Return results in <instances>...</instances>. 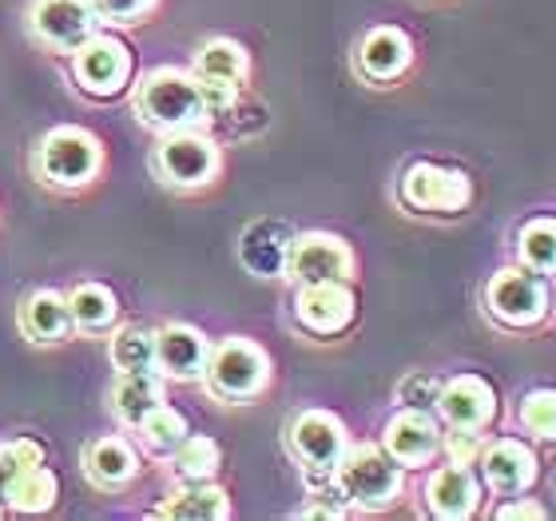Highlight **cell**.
I'll list each match as a JSON object with an SVG mask.
<instances>
[{
  "mask_svg": "<svg viewBox=\"0 0 556 521\" xmlns=\"http://www.w3.org/2000/svg\"><path fill=\"white\" fill-rule=\"evenodd\" d=\"M68 311L76 331H84V335H108L119 319V302L104 283H80L68 295Z\"/></svg>",
  "mask_w": 556,
  "mask_h": 521,
  "instance_id": "cb8c5ba5",
  "label": "cell"
},
{
  "mask_svg": "<svg viewBox=\"0 0 556 521\" xmlns=\"http://www.w3.org/2000/svg\"><path fill=\"white\" fill-rule=\"evenodd\" d=\"M24 466L16 462V454H12V442H0V501H4V489L16 474H21Z\"/></svg>",
  "mask_w": 556,
  "mask_h": 521,
  "instance_id": "d590c367",
  "label": "cell"
},
{
  "mask_svg": "<svg viewBox=\"0 0 556 521\" xmlns=\"http://www.w3.org/2000/svg\"><path fill=\"white\" fill-rule=\"evenodd\" d=\"M100 163H104V148L92 132L84 128H56L40 139V151H36V172L40 179L52 187H84L100 175Z\"/></svg>",
  "mask_w": 556,
  "mask_h": 521,
  "instance_id": "3957f363",
  "label": "cell"
},
{
  "mask_svg": "<svg viewBox=\"0 0 556 521\" xmlns=\"http://www.w3.org/2000/svg\"><path fill=\"white\" fill-rule=\"evenodd\" d=\"M211 359V343L203 331L187 323H167L155 331V371L163 379H203Z\"/></svg>",
  "mask_w": 556,
  "mask_h": 521,
  "instance_id": "4fadbf2b",
  "label": "cell"
},
{
  "mask_svg": "<svg viewBox=\"0 0 556 521\" xmlns=\"http://www.w3.org/2000/svg\"><path fill=\"white\" fill-rule=\"evenodd\" d=\"M12 454H16V462L28 470V466H45V442L36 438H12Z\"/></svg>",
  "mask_w": 556,
  "mask_h": 521,
  "instance_id": "e575fe53",
  "label": "cell"
},
{
  "mask_svg": "<svg viewBox=\"0 0 556 521\" xmlns=\"http://www.w3.org/2000/svg\"><path fill=\"white\" fill-rule=\"evenodd\" d=\"M485 302L493 319H501L505 326H533L548 311V295L541 287V278L517 271V266H505L489 278Z\"/></svg>",
  "mask_w": 556,
  "mask_h": 521,
  "instance_id": "ba28073f",
  "label": "cell"
},
{
  "mask_svg": "<svg viewBox=\"0 0 556 521\" xmlns=\"http://www.w3.org/2000/svg\"><path fill=\"white\" fill-rule=\"evenodd\" d=\"M139 434H143L151 454H175L179 450V442L187 438V418L163 402L160 410H151V414L139 422Z\"/></svg>",
  "mask_w": 556,
  "mask_h": 521,
  "instance_id": "f1b7e54d",
  "label": "cell"
},
{
  "mask_svg": "<svg viewBox=\"0 0 556 521\" xmlns=\"http://www.w3.org/2000/svg\"><path fill=\"white\" fill-rule=\"evenodd\" d=\"M131 108H136V116L143 120L148 128H160V132L199 128V124L211 120L207 104H203V92H199L195 72H184V69L148 72V76L136 84Z\"/></svg>",
  "mask_w": 556,
  "mask_h": 521,
  "instance_id": "6da1fadb",
  "label": "cell"
},
{
  "mask_svg": "<svg viewBox=\"0 0 556 521\" xmlns=\"http://www.w3.org/2000/svg\"><path fill=\"white\" fill-rule=\"evenodd\" d=\"M21 331L33 343H64V338L76 331L72 326L68 299L56 295V290H36L21 302Z\"/></svg>",
  "mask_w": 556,
  "mask_h": 521,
  "instance_id": "ffe728a7",
  "label": "cell"
},
{
  "mask_svg": "<svg viewBox=\"0 0 556 521\" xmlns=\"http://www.w3.org/2000/svg\"><path fill=\"white\" fill-rule=\"evenodd\" d=\"M172 458H175L179 482H211L223 462L219 446H215V438H207V434H187Z\"/></svg>",
  "mask_w": 556,
  "mask_h": 521,
  "instance_id": "4316f807",
  "label": "cell"
},
{
  "mask_svg": "<svg viewBox=\"0 0 556 521\" xmlns=\"http://www.w3.org/2000/svg\"><path fill=\"white\" fill-rule=\"evenodd\" d=\"M84 474L104 489L128 486L131 477L139 474L136 446H131L128 438H96L92 446L84 450Z\"/></svg>",
  "mask_w": 556,
  "mask_h": 521,
  "instance_id": "d6986e66",
  "label": "cell"
},
{
  "mask_svg": "<svg viewBox=\"0 0 556 521\" xmlns=\"http://www.w3.org/2000/svg\"><path fill=\"white\" fill-rule=\"evenodd\" d=\"M521 256L541 275H556V220H536L525 227Z\"/></svg>",
  "mask_w": 556,
  "mask_h": 521,
  "instance_id": "f546056e",
  "label": "cell"
},
{
  "mask_svg": "<svg viewBox=\"0 0 556 521\" xmlns=\"http://www.w3.org/2000/svg\"><path fill=\"white\" fill-rule=\"evenodd\" d=\"M497 518L513 521V518H545V510L541 506H533V501H513V506H501Z\"/></svg>",
  "mask_w": 556,
  "mask_h": 521,
  "instance_id": "8d00e7d4",
  "label": "cell"
},
{
  "mask_svg": "<svg viewBox=\"0 0 556 521\" xmlns=\"http://www.w3.org/2000/svg\"><path fill=\"white\" fill-rule=\"evenodd\" d=\"M485 477L489 486L501 494H521L533 486L536 477V458L533 450L517 438H501L485 450Z\"/></svg>",
  "mask_w": 556,
  "mask_h": 521,
  "instance_id": "ac0fdd59",
  "label": "cell"
},
{
  "mask_svg": "<svg viewBox=\"0 0 556 521\" xmlns=\"http://www.w3.org/2000/svg\"><path fill=\"white\" fill-rule=\"evenodd\" d=\"M290 278L299 283H326V278H350L354 275V251L346 247V239L326 232H311L290 239L287 266Z\"/></svg>",
  "mask_w": 556,
  "mask_h": 521,
  "instance_id": "9c48e42d",
  "label": "cell"
},
{
  "mask_svg": "<svg viewBox=\"0 0 556 521\" xmlns=\"http://www.w3.org/2000/svg\"><path fill=\"white\" fill-rule=\"evenodd\" d=\"M426 501L433 518H445V521H462L477 510V501H481V489H477L473 474H469V466H445L438 474L429 477L426 486Z\"/></svg>",
  "mask_w": 556,
  "mask_h": 521,
  "instance_id": "2e32d148",
  "label": "cell"
},
{
  "mask_svg": "<svg viewBox=\"0 0 556 521\" xmlns=\"http://www.w3.org/2000/svg\"><path fill=\"white\" fill-rule=\"evenodd\" d=\"M0 518H4V501H0Z\"/></svg>",
  "mask_w": 556,
  "mask_h": 521,
  "instance_id": "74e56055",
  "label": "cell"
},
{
  "mask_svg": "<svg viewBox=\"0 0 556 521\" xmlns=\"http://www.w3.org/2000/svg\"><path fill=\"white\" fill-rule=\"evenodd\" d=\"M438 450H441V430L426 410L406 406L397 418H390V426H386V454L397 466H426Z\"/></svg>",
  "mask_w": 556,
  "mask_h": 521,
  "instance_id": "5bb4252c",
  "label": "cell"
},
{
  "mask_svg": "<svg viewBox=\"0 0 556 521\" xmlns=\"http://www.w3.org/2000/svg\"><path fill=\"white\" fill-rule=\"evenodd\" d=\"M247 72H251V60H247V48L239 40H207V45L199 48L195 57V76L199 80H215V84H235V88H243Z\"/></svg>",
  "mask_w": 556,
  "mask_h": 521,
  "instance_id": "d4e9b609",
  "label": "cell"
},
{
  "mask_svg": "<svg viewBox=\"0 0 556 521\" xmlns=\"http://www.w3.org/2000/svg\"><path fill=\"white\" fill-rule=\"evenodd\" d=\"M163 406V374L160 371H131L119 374L116 386H112V410L124 426H136Z\"/></svg>",
  "mask_w": 556,
  "mask_h": 521,
  "instance_id": "44dd1931",
  "label": "cell"
},
{
  "mask_svg": "<svg viewBox=\"0 0 556 521\" xmlns=\"http://www.w3.org/2000/svg\"><path fill=\"white\" fill-rule=\"evenodd\" d=\"M334 486L346 506L386 510L402 494V466L378 446H354V450L346 446L334 466Z\"/></svg>",
  "mask_w": 556,
  "mask_h": 521,
  "instance_id": "7a4b0ae2",
  "label": "cell"
},
{
  "mask_svg": "<svg viewBox=\"0 0 556 521\" xmlns=\"http://www.w3.org/2000/svg\"><path fill=\"white\" fill-rule=\"evenodd\" d=\"M290 450L311 474H334L338 458L346 450V426L326 410H306L290 426Z\"/></svg>",
  "mask_w": 556,
  "mask_h": 521,
  "instance_id": "7c38bea8",
  "label": "cell"
},
{
  "mask_svg": "<svg viewBox=\"0 0 556 521\" xmlns=\"http://www.w3.org/2000/svg\"><path fill=\"white\" fill-rule=\"evenodd\" d=\"M207 386L227 402H247L255 398L270 379L267 350L251 338H223L219 347H211L207 359Z\"/></svg>",
  "mask_w": 556,
  "mask_h": 521,
  "instance_id": "5b68a950",
  "label": "cell"
},
{
  "mask_svg": "<svg viewBox=\"0 0 556 521\" xmlns=\"http://www.w3.org/2000/svg\"><path fill=\"white\" fill-rule=\"evenodd\" d=\"M438 410H441V418H445L450 426L481 430L489 418L497 414V398H493L489 383H481V379H473V374H462V379L441 383Z\"/></svg>",
  "mask_w": 556,
  "mask_h": 521,
  "instance_id": "9a60e30c",
  "label": "cell"
},
{
  "mask_svg": "<svg viewBox=\"0 0 556 521\" xmlns=\"http://www.w3.org/2000/svg\"><path fill=\"white\" fill-rule=\"evenodd\" d=\"M473 196V187L462 172L453 168H438V163H414L402 175V199L417 211H441V215H457L465 211Z\"/></svg>",
  "mask_w": 556,
  "mask_h": 521,
  "instance_id": "30bf717a",
  "label": "cell"
},
{
  "mask_svg": "<svg viewBox=\"0 0 556 521\" xmlns=\"http://www.w3.org/2000/svg\"><path fill=\"white\" fill-rule=\"evenodd\" d=\"M290 239L294 235L275 220H263V223H251L243 232V263L255 271V275H278L282 266H287V251H290Z\"/></svg>",
  "mask_w": 556,
  "mask_h": 521,
  "instance_id": "603a6c76",
  "label": "cell"
},
{
  "mask_svg": "<svg viewBox=\"0 0 556 521\" xmlns=\"http://www.w3.org/2000/svg\"><path fill=\"white\" fill-rule=\"evenodd\" d=\"M521 422L536 438H556V390H533L521 406Z\"/></svg>",
  "mask_w": 556,
  "mask_h": 521,
  "instance_id": "4dcf8cb0",
  "label": "cell"
},
{
  "mask_svg": "<svg viewBox=\"0 0 556 521\" xmlns=\"http://www.w3.org/2000/svg\"><path fill=\"white\" fill-rule=\"evenodd\" d=\"M96 12H100V21H112V24H131L139 16H148L160 0H92Z\"/></svg>",
  "mask_w": 556,
  "mask_h": 521,
  "instance_id": "d6a6232c",
  "label": "cell"
},
{
  "mask_svg": "<svg viewBox=\"0 0 556 521\" xmlns=\"http://www.w3.org/2000/svg\"><path fill=\"white\" fill-rule=\"evenodd\" d=\"M409 57H414V48H409L406 33H397V28H374L358 45L362 76L378 84L397 80V76L409 69Z\"/></svg>",
  "mask_w": 556,
  "mask_h": 521,
  "instance_id": "e0dca14e",
  "label": "cell"
},
{
  "mask_svg": "<svg viewBox=\"0 0 556 521\" xmlns=\"http://www.w3.org/2000/svg\"><path fill=\"white\" fill-rule=\"evenodd\" d=\"M56 474L48 466H28L21 474L12 477L9 489H4V506L12 513H48L56 506Z\"/></svg>",
  "mask_w": 556,
  "mask_h": 521,
  "instance_id": "484cf974",
  "label": "cell"
},
{
  "mask_svg": "<svg viewBox=\"0 0 556 521\" xmlns=\"http://www.w3.org/2000/svg\"><path fill=\"white\" fill-rule=\"evenodd\" d=\"M108 359H112V367H116L119 374L155 371V335H151V331H139V326H124V331H116V338H112Z\"/></svg>",
  "mask_w": 556,
  "mask_h": 521,
  "instance_id": "83f0119b",
  "label": "cell"
},
{
  "mask_svg": "<svg viewBox=\"0 0 556 521\" xmlns=\"http://www.w3.org/2000/svg\"><path fill=\"white\" fill-rule=\"evenodd\" d=\"M438 394L441 383L433 374H409L406 383L397 386V402L414 406V410H429V406H438Z\"/></svg>",
  "mask_w": 556,
  "mask_h": 521,
  "instance_id": "1f68e13d",
  "label": "cell"
},
{
  "mask_svg": "<svg viewBox=\"0 0 556 521\" xmlns=\"http://www.w3.org/2000/svg\"><path fill=\"white\" fill-rule=\"evenodd\" d=\"M155 513L172 521H223L231 518V501H227V494L219 486H211V482H187Z\"/></svg>",
  "mask_w": 556,
  "mask_h": 521,
  "instance_id": "7402d4cb",
  "label": "cell"
},
{
  "mask_svg": "<svg viewBox=\"0 0 556 521\" xmlns=\"http://www.w3.org/2000/svg\"><path fill=\"white\" fill-rule=\"evenodd\" d=\"M100 12L92 0H33L28 28L52 52H76L84 40L100 33Z\"/></svg>",
  "mask_w": 556,
  "mask_h": 521,
  "instance_id": "8992f818",
  "label": "cell"
},
{
  "mask_svg": "<svg viewBox=\"0 0 556 521\" xmlns=\"http://www.w3.org/2000/svg\"><path fill=\"white\" fill-rule=\"evenodd\" d=\"M445 454H450L453 466H473V458L481 454V438H477V430H457L453 426V434L445 442Z\"/></svg>",
  "mask_w": 556,
  "mask_h": 521,
  "instance_id": "836d02e7",
  "label": "cell"
},
{
  "mask_svg": "<svg viewBox=\"0 0 556 521\" xmlns=\"http://www.w3.org/2000/svg\"><path fill=\"white\" fill-rule=\"evenodd\" d=\"M155 172L163 184L172 187H203L219 172V148L195 128L184 132H163L160 148H155Z\"/></svg>",
  "mask_w": 556,
  "mask_h": 521,
  "instance_id": "52a82bcc",
  "label": "cell"
},
{
  "mask_svg": "<svg viewBox=\"0 0 556 521\" xmlns=\"http://www.w3.org/2000/svg\"><path fill=\"white\" fill-rule=\"evenodd\" d=\"M354 290L346 278H326V283H302L299 299H294V319H299L311 335H338L354 323Z\"/></svg>",
  "mask_w": 556,
  "mask_h": 521,
  "instance_id": "8fae6325",
  "label": "cell"
},
{
  "mask_svg": "<svg viewBox=\"0 0 556 521\" xmlns=\"http://www.w3.org/2000/svg\"><path fill=\"white\" fill-rule=\"evenodd\" d=\"M131 72H136V52L119 36L96 33L72 52V76L92 100H116L131 84Z\"/></svg>",
  "mask_w": 556,
  "mask_h": 521,
  "instance_id": "277c9868",
  "label": "cell"
}]
</instances>
